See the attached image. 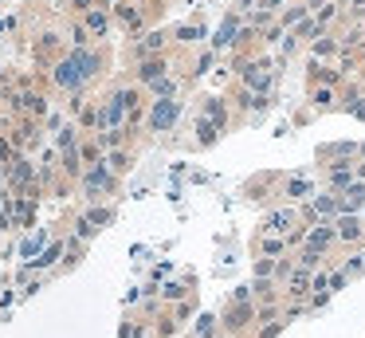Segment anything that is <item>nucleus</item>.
<instances>
[{"instance_id": "f03ea898", "label": "nucleus", "mask_w": 365, "mask_h": 338, "mask_svg": "<svg viewBox=\"0 0 365 338\" xmlns=\"http://www.w3.org/2000/svg\"><path fill=\"white\" fill-rule=\"evenodd\" d=\"M357 236H361L357 220H341V240H357Z\"/></svg>"}, {"instance_id": "f257e3e1", "label": "nucleus", "mask_w": 365, "mask_h": 338, "mask_svg": "<svg viewBox=\"0 0 365 338\" xmlns=\"http://www.w3.org/2000/svg\"><path fill=\"white\" fill-rule=\"evenodd\" d=\"M169 118H173V102H161V106L153 110V126H169Z\"/></svg>"}]
</instances>
